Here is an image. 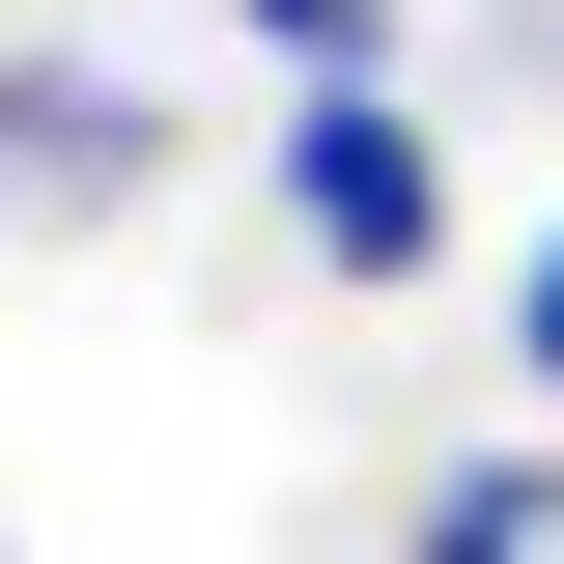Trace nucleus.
I'll use <instances>...</instances> for the list:
<instances>
[{
    "label": "nucleus",
    "mask_w": 564,
    "mask_h": 564,
    "mask_svg": "<svg viewBox=\"0 0 564 564\" xmlns=\"http://www.w3.org/2000/svg\"><path fill=\"white\" fill-rule=\"evenodd\" d=\"M254 57L282 85H395V0H254Z\"/></svg>",
    "instance_id": "nucleus-4"
},
{
    "label": "nucleus",
    "mask_w": 564,
    "mask_h": 564,
    "mask_svg": "<svg viewBox=\"0 0 564 564\" xmlns=\"http://www.w3.org/2000/svg\"><path fill=\"white\" fill-rule=\"evenodd\" d=\"M141 170H170V85H113V57H0V226H113Z\"/></svg>",
    "instance_id": "nucleus-2"
},
{
    "label": "nucleus",
    "mask_w": 564,
    "mask_h": 564,
    "mask_svg": "<svg viewBox=\"0 0 564 564\" xmlns=\"http://www.w3.org/2000/svg\"><path fill=\"white\" fill-rule=\"evenodd\" d=\"M508 395L564 423V226H536V254H508Z\"/></svg>",
    "instance_id": "nucleus-5"
},
{
    "label": "nucleus",
    "mask_w": 564,
    "mask_h": 564,
    "mask_svg": "<svg viewBox=\"0 0 564 564\" xmlns=\"http://www.w3.org/2000/svg\"><path fill=\"white\" fill-rule=\"evenodd\" d=\"M395 564H564V452H452Z\"/></svg>",
    "instance_id": "nucleus-3"
},
{
    "label": "nucleus",
    "mask_w": 564,
    "mask_h": 564,
    "mask_svg": "<svg viewBox=\"0 0 564 564\" xmlns=\"http://www.w3.org/2000/svg\"><path fill=\"white\" fill-rule=\"evenodd\" d=\"M282 226H311V282H452V141H423V85H282Z\"/></svg>",
    "instance_id": "nucleus-1"
}]
</instances>
